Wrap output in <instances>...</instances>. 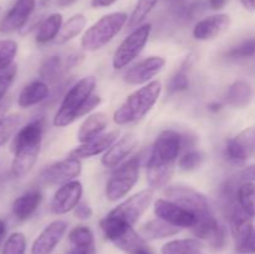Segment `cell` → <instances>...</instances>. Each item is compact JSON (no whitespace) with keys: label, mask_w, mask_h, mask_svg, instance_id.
<instances>
[{"label":"cell","mask_w":255,"mask_h":254,"mask_svg":"<svg viewBox=\"0 0 255 254\" xmlns=\"http://www.w3.org/2000/svg\"><path fill=\"white\" fill-rule=\"evenodd\" d=\"M26 252V238L20 232H15L5 241L0 254H25Z\"/></svg>","instance_id":"obj_39"},{"label":"cell","mask_w":255,"mask_h":254,"mask_svg":"<svg viewBox=\"0 0 255 254\" xmlns=\"http://www.w3.org/2000/svg\"><path fill=\"white\" fill-rule=\"evenodd\" d=\"M189 86V80L186 74V69H181L168 82L169 94H177V92L186 91Z\"/></svg>","instance_id":"obj_42"},{"label":"cell","mask_w":255,"mask_h":254,"mask_svg":"<svg viewBox=\"0 0 255 254\" xmlns=\"http://www.w3.org/2000/svg\"><path fill=\"white\" fill-rule=\"evenodd\" d=\"M222 104H218V102H212V104L208 105V110L212 112H218L222 110Z\"/></svg>","instance_id":"obj_53"},{"label":"cell","mask_w":255,"mask_h":254,"mask_svg":"<svg viewBox=\"0 0 255 254\" xmlns=\"http://www.w3.org/2000/svg\"><path fill=\"white\" fill-rule=\"evenodd\" d=\"M66 254H96L95 244L92 246H72Z\"/></svg>","instance_id":"obj_45"},{"label":"cell","mask_w":255,"mask_h":254,"mask_svg":"<svg viewBox=\"0 0 255 254\" xmlns=\"http://www.w3.org/2000/svg\"><path fill=\"white\" fill-rule=\"evenodd\" d=\"M232 19L228 14H214L199 20L193 27V37L199 41H208L223 35L231 27Z\"/></svg>","instance_id":"obj_19"},{"label":"cell","mask_w":255,"mask_h":254,"mask_svg":"<svg viewBox=\"0 0 255 254\" xmlns=\"http://www.w3.org/2000/svg\"><path fill=\"white\" fill-rule=\"evenodd\" d=\"M119 0H91V6L94 9H102V7H109L114 5Z\"/></svg>","instance_id":"obj_47"},{"label":"cell","mask_w":255,"mask_h":254,"mask_svg":"<svg viewBox=\"0 0 255 254\" xmlns=\"http://www.w3.org/2000/svg\"><path fill=\"white\" fill-rule=\"evenodd\" d=\"M44 122L34 120L16 132L11 144L14 158L11 162V174L15 178L26 176L35 166L41 148Z\"/></svg>","instance_id":"obj_2"},{"label":"cell","mask_w":255,"mask_h":254,"mask_svg":"<svg viewBox=\"0 0 255 254\" xmlns=\"http://www.w3.org/2000/svg\"><path fill=\"white\" fill-rule=\"evenodd\" d=\"M120 131L119 129H112V131L106 132V133H102L100 136H97L96 138L91 139V141H87L85 143H81L79 147H76L75 149H72L70 152L69 156L74 157L77 159H84V158H90V157L97 156L100 153H104L106 152L115 142L119 139Z\"/></svg>","instance_id":"obj_22"},{"label":"cell","mask_w":255,"mask_h":254,"mask_svg":"<svg viewBox=\"0 0 255 254\" xmlns=\"http://www.w3.org/2000/svg\"><path fill=\"white\" fill-rule=\"evenodd\" d=\"M87 19L84 14H75L71 17H69L67 21L62 24L61 30H60L59 35L55 39V42L59 45L66 44L70 40L75 39L77 35L82 32V30L86 26Z\"/></svg>","instance_id":"obj_30"},{"label":"cell","mask_w":255,"mask_h":254,"mask_svg":"<svg viewBox=\"0 0 255 254\" xmlns=\"http://www.w3.org/2000/svg\"><path fill=\"white\" fill-rule=\"evenodd\" d=\"M131 254H153V252H152V249L148 248L146 244H142L138 248L134 249Z\"/></svg>","instance_id":"obj_50"},{"label":"cell","mask_w":255,"mask_h":254,"mask_svg":"<svg viewBox=\"0 0 255 254\" xmlns=\"http://www.w3.org/2000/svg\"><path fill=\"white\" fill-rule=\"evenodd\" d=\"M202 244L197 239H174L161 248L162 254H199Z\"/></svg>","instance_id":"obj_32"},{"label":"cell","mask_w":255,"mask_h":254,"mask_svg":"<svg viewBox=\"0 0 255 254\" xmlns=\"http://www.w3.org/2000/svg\"><path fill=\"white\" fill-rule=\"evenodd\" d=\"M231 233L236 242V248L241 247L253 233V218L239 206L238 199L228 208Z\"/></svg>","instance_id":"obj_17"},{"label":"cell","mask_w":255,"mask_h":254,"mask_svg":"<svg viewBox=\"0 0 255 254\" xmlns=\"http://www.w3.org/2000/svg\"><path fill=\"white\" fill-rule=\"evenodd\" d=\"M82 193H84V187L77 179L60 186L55 192L50 204L52 213L61 216L74 211L75 207L81 202Z\"/></svg>","instance_id":"obj_13"},{"label":"cell","mask_w":255,"mask_h":254,"mask_svg":"<svg viewBox=\"0 0 255 254\" xmlns=\"http://www.w3.org/2000/svg\"><path fill=\"white\" fill-rule=\"evenodd\" d=\"M67 231V223L61 219L51 222L37 236L31 247V254H51Z\"/></svg>","instance_id":"obj_18"},{"label":"cell","mask_w":255,"mask_h":254,"mask_svg":"<svg viewBox=\"0 0 255 254\" xmlns=\"http://www.w3.org/2000/svg\"><path fill=\"white\" fill-rule=\"evenodd\" d=\"M74 214L76 218L81 219V221H86V219H90L94 214V211H92L91 206L86 202H80L74 209Z\"/></svg>","instance_id":"obj_43"},{"label":"cell","mask_w":255,"mask_h":254,"mask_svg":"<svg viewBox=\"0 0 255 254\" xmlns=\"http://www.w3.org/2000/svg\"><path fill=\"white\" fill-rule=\"evenodd\" d=\"M17 74V65L12 64L6 69L0 70V101L6 97V92L14 82Z\"/></svg>","instance_id":"obj_41"},{"label":"cell","mask_w":255,"mask_h":254,"mask_svg":"<svg viewBox=\"0 0 255 254\" xmlns=\"http://www.w3.org/2000/svg\"><path fill=\"white\" fill-rule=\"evenodd\" d=\"M137 144L138 137L134 133H126L105 152L101 158V164L105 168H117L136 149Z\"/></svg>","instance_id":"obj_20"},{"label":"cell","mask_w":255,"mask_h":254,"mask_svg":"<svg viewBox=\"0 0 255 254\" xmlns=\"http://www.w3.org/2000/svg\"><path fill=\"white\" fill-rule=\"evenodd\" d=\"M17 54L16 41L11 39L0 40V70L6 69L14 64V59Z\"/></svg>","instance_id":"obj_38"},{"label":"cell","mask_w":255,"mask_h":254,"mask_svg":"<svg viewBox=\"0 0 255 254\" xmlns=\"http://www.w3.org/2000/svg\"><path fill=\"white\" fill-rule=\"evenodd\" d=\"M168 1L173 2V4H182V2H184L186 0H168Z\"/></svg>","instance_id":"obj_55"},{"label":"cell","mask_w":255,"mask_h":254,"mask_svg":"<svg viewBox=\"0 0 255 254\" xmlns=\"http://www.w3.org/2000/svg\"><path fill=\"white\" fill-rule=\"evenodd\" d=\"M193 233L201 241L207 242L214 248H223L227 242V231L214 216L197 222L193 227Z\"/></svg>","instance_id":"obj_21"},{"label":"cell","mask_w":255,"mask_h":254,"mask_svg":"<svg viewBox=\"0 0 255 254\" xmlns=\"http://www.w3.org/2000/svg\"><path fill=\"white\" fill-rule=\"evenodd\" d=\"M100 227L106 239L112 242L122 251L132 253L134 249L144 244V239L142 238L141 234L134 231L133 226H129L115 217H111L110 214H106V217L101 219Z\"/></svg>","instance_id":"obj_7"},{"label":"cell","mask_w":255,"mask_h":254,"mask_svg":"<svg viewBox=\"0 0 255 254\" xmlns=\"http://www.w3.org/2000/svg\"><path fill=\"white\" fill-rule=\"evenodd\" d=\"M62 24H64L62 22V15L59 14V12H54V14H50L49 16L45 17L41 24L39 25L36 37H35L37 44L44 45L56 39L60 30H61Z\"/></svg>","instance_id":"obj_28"},{"label":"cell","mask_w":255,"mask_h":254,"mask_svg":"<svg viewBox=\"0 0 255 254\" xmlns=\"http://www.w3.org/2000/svg\"><path fill=\"white\" fill-rule=\"evenodd\" d=\"M238 203L252 218H255V184L253 182H244L237 191Z\"/></svg>","instance_id":"obj_33"},{"label":"cell","mask_w":255,"mask_h":254,"mask_svg":"<svg viewBox=\"0 0 255 254\" xmlns=\"http://www.w3.org/2000/svg\"><path fill=\"white\" fill-rule=\"evenodd\" d=\"M36 6V0H16L0 21V32L9 34L26 25Z\"/></svg>","instance_id":"obj_16"},{"label":"cell","mask_w":255,"mask_h":254,"mask_svg":"<svg viewBox=\"0 0 255 254\" xmlns=\"http://www.w3.org/2000/svg\"><path fill=\"white\" fill-rule=\"evenodd\" d=\"M254 90L252 85L246 80H238L228 87L224 101L233 109H246L252 102Z\"/></svg>","instance_id":"obj_24"},{"label":"cell","mask_w":255,"mask_h":254,"mask_svg":"<svg viewBox=\"0 0 255 254\" xmlns=\"http://www.w3.org/2000/svg\"><path fill=\"white\" fill-rule=\"evenodd\" d=\"M179 232V228L167 223L163 219L156 218L146 222L141 227L139 234L143 239H163L172 237Z\"/></svg>","instance_id":"obj_29"},{"label":"cell","mask_w":255,"mask_h":254,"mask_svg":"<svg viewBox=\"0 0 255 254\" xmlns=\"http://www.w3.org/2000/svg\"><path fill=\"white\" fill-rule=\"evenodd\" d=\"M82 166L80 159L67 157L62 161L55 162L45 167L39 176L40 184L46 187L62 186L69 182L75 181L81 174Z\"/></svg>","instance_id":"obj_10"},{"label":"cell","mask_w":255,"mask_h":254,"mask_svg":"<svg viewBox=\"0 0 255 254\" xmlns=\"http://www.w3.org/2000/svg\"><path fill=\"white\" fill-rule=\"evenodd\" d=\"M204 156L202 152L197 151V149H191V151L186 152L183 156L179 158L178 167L182 171H193V169L198 168L203 162Z\"/></svg>","instance_id":"obj_40"},{"label":"cell","mask_w":255,"mask_h":254,"mask_svg":"<svg viewBox=\"0 0 255 254\" xmlns=\"http://www.w3.org/2000/svg\"><path fill=\"white\" fill-rule=\"evenodd\" d=\"M208 4L211 9L222 10L227 5V0H208Z\"/></svg>","instance_id":"obj_49"},{"label":"cell","mask_w":255,"mask_h":254,"mask_svg":"<svg viewBox=\"0 0 255 254\" xmlns=\"http://www.w3.org/2000/svg\"><path fill=\"white\" fill-rule=\"evenodd\" d=\"M237 252L243 254H255V231H253L251 237L247 239L246 243L237 248Z\"/></svg>","instance_id":"obj_44"},{"label":"cell","mask_w":255,"mask_h":254,"mask_svg":"<svg viewBox=\"0 0 255 254\" xmlns=\"http://www.w3.org/2000/svg\"><path fill=\"white\" fill-rule=\"evenodd\" d=\"M241 2L248 11H255V0H241Z\"/></svg>","instance_id":"obj_51"},{"label":"cell","mask_w":255,"mask_h":254,"mask_svg":"<svg viewBox=\"0 0 255 254\" xmlns=\"http://www.w3.org/2000/svg\"><path fill=\"white\" fill-rule=\"evenodd\" d=\"M239 177L244 182H255V164L244 168L239 174Z\"/></svg>","instance_id":"obj_46"},{"label":"cell","mask_w":255,"mask_h":254,"mask_svg":"<svg viewBox=\"0 0 255 254\" xmlns=\"http://www.w3.org/2000/svg\"><path fill=\"white\" fill-rule=\"evenodd\" d=\"M166 60L161 56H149L139 61L125 74V82L128 85H143L151 82L156 75L162 71Z\"/></svg>","instance_id":"obj_15"},{"label":"cell","mask_w":255,"mask_h":254,"mask_svg":"<svg viewBox=\"0 0 255 254\" xmlns=\"http://www.w3.org/2000/svg\"><path fill=\"white\" fill-rule=\"evenodd\" d=\"M5 234H6V224H5V222L0 218V246H1Z\"/></svg>","instance_id":"obj_52"},{"label":"cell","mask_w":255,"mask_h":254,"mask_svg":"<svg viewBox=\"0 0 255 254\" xmlns=\"http://www.w3.org/2000/svg\"><path fill=\"white\" fill-rule=\"evenodd\" d=\"M50 90L46 82L37 80L27 84L17 97V104L22 109H29V107L35 106L37 104H41L42 101L49 97Z\"/></svg>","instance_id":"obj_26"},{"label":"cell","mask_w":255,"mask_h":254,"mask_svg":"<svg viewBox=\"0 0 255 254\" xmlns=\"http://www.w3.org/2000/svg\"><path fill=\"white\" fill-rule=\"evenodd\" d=\"M75 1H77V0H57V5L61 7H66L69 6V5L74 4Z\"/></svg>","instance_id":"obj_54"},{"label":"cell","mask_w":255,"mask_h":254,"mask_svg":"<svg viewBox=\"0 0 255 254\" xmlns=\"http://www.w3.org/2000/svg\"><path fill=\"white\" fill-rule=\"evenodd\" d=\"M151 31V24H142L132 30L128 36L125 37L112 57V66L115 70L125 69L141 54L148 41Z\"/></svg>","instance_id":"obj_8"},{"label":"cell","mask_w":255,"mask_h":254,"mask_svg":"<svg viewBox=\"0 0 255 254\" xmlns=\"http://www.w3.org/2000/svg\"><path fill=\"white\" fill-rule=\"evenodd\" d=\"M69 242L71 246H92L95 244V237L89 227L77 226L70 231Z\"/></svg>","instance_id":"obj_37"},{"label":"cell","mask_w":255,"mask_h":254,"mask_svg":"<svg viewBox=\"0 0 255 254\" xmlns=\"http://www.w3.org/2000/svg\"><path fill=\"white\" fill-rule=\"evenodd\" d=\"M153 209L157 218L163 219L177 228H193L197 224L196 216L169 199H157Z\"/></svg>","instance_id":"obj_12"},{"label":"cell","mask_w":255,"mask_h":254,"mask_svg":"<svg viewBox=\"0 0 255 254\" xmlns=\"http://www.w3.org/2000/svg\"><path fill=\"white\" fill-rule=\"evenodd\" d=\"M128 21L124 11H115L104 15L85 31L81 37V47L85 51H97L109 44Z\"/></svg>","instance_id":"obj_4"},{"label":"cell","mask_w":255,"mask_h":254,"mask_svg":"<svg viewBox=\"0 0 255 254\" xmlns=\"http://www.w3.org/2000/svg\"><path fill=\"white\" fill-rule=\"evenodd\" d=\"M255 56V37H251L237 46L232 47L226 52V57L228 60H233V61H241V60L252 59Z\"/></svg>","instance_id":"obj_35"},{"label":"cell","mask_w":255,"mask_h":254,"mask_svg":"<svg viewBox=\"0 0 255 254\" xmlns=\"http://www.w3.org/2000/svg\"><path fill=\"white\" fill-rule=\"evenodd\" d=\"M158 1L159 0H137L136 6L128 17L127 26L129 29H136L139 25H142V22L146 20V17L154 9Z\"/></svg>","instance_id":"obj_34"},{"label":"cell","mask_w":255,"mask_h":254,"mask_svg":"<svg viewBox=\"0 0 255 254\" xmlns=\"http://www.w3.org/2000/svg\"><path fill=\"white\" fill-rule=\"evenodd\" d=\"M10 106H11V99L10 97H5V99L0 101V120L5 117L6 112L9 111Z\"/></svg>","instance_id":"obj_48"},{"label":"cell","mask_w":255,"mask_h":254,"mask_svg":"<svg viewBox=\"0 0 255 254\" xmlns=\"http://www.w3.org/2000/svg\"><path fill=\"white\" fill-rule=\"evenodd\" d=\"M139 178V158L132 157L120 164L106 183L105 193L109 201L117 202L128 194Z\"/></svg>","instance_id":"obj_5"},{"label":"cell","mask_w":255,"mask_h":254,"mask_svg":"<svg viewBox=\"0 0 255 254\" xmlns=\"http://www.w3.org/2000/svg\"><path fill=\"white\" fill-rule=\"evenodd\" d=\"M21 115L14 114L0 120V147L6 143L21 125Z\"/></svg>","instance_id":"obj_36"},{"label":"cell","mask_w":255,"mask_h":254,"mask_svg":"<svg viewBox=\"0 0 255 254\" xmlns=\"http://www.w3.org/2000/svg\"><path fill=\"white\" fill-rule=\"evenodd\" d=\"M183 147V136L173 129H164L157 136L149 159L161 164L174 166Z\"/></svg>","instance_id":"obj_11"},{"label":"cell","mask_w":255,"mask_h":254,"mask_svg":"<svg viewBox=\"0 0 255 254\" xmlns=\"http://www.w3.org/2000/svg\"><path fill=\"white\" fill-rule=\"evenodd\" d=\"M162 92L159 81H151L141 89L132 92L124 104L115 111L114 121L116 125H128L143 119L158 101Z\"/></svg>","instance_id":"obj_3"},{"label":"cell","mask_w":255,"mask_h":254,"mask_svg":"<svg viewBox=\"0 0 255 254\" xmlns=\"http://www.w3.org/2000/svg\"><path fill=\"white\" fill-rule=\"evenodd\" d=\"M41 199L42 194L39 189L34 188L25 192L24 194L17 197L12 203V214L19 221H26L35 213L37 207L41 203Z\"/></svg>","instance_id":"obj_25"},{"label":"cell","mask_w":255,"mask_h":254,"mask_svg":"<svg viewBox=\"0 0 255 254\" xmlns=\"http://www.w3.org/2000/svg\"><path fill=\"white\" fill-rule=\"evenodd\" d=\"M174 166L161 164L148 159L147 162V182L152 189L163 188L173 176Z\"/></svg>","instance_id":"obj_27"},{"label":"cell","mask_w":255,"mask_h":254,"mask_svg":"<svg viewBox=\"0 0 255 254\" xmlns=\"http://www.w3.org/2000/svg\"><path fill=\"white\" fill-rule=\"evenodd\" d=\"M96 87V79L86 76L77 81L65 94L61 105L54 117V126L66 127L74 124L80 117L89 115L101 102L99 95H94Z\"/></svg>","instance_id":"obj_1"},{"label":"cell","mask_w":255,"mask_h":254,"mask_svg":"<svg viewBox=\"0 0 255 254\" xmlns=\"http://www.w3.org/2000/svg\"><path fill=\"white\" fill-rule=\"evenodd\" d=\"M66 64L61 60L59 55H52L46 57L40 66L39 75L44 81L54 82L66 71Z\"/></svg>","instance_id":"obj_31"},{"label":"cell","mask_w":255,"mask_h":254,"mask_svg":"<svg viewBox=\"0 0 255 254\" xmlns=\"http://www.w3.org/2000/svg\"><path fill=\"white\" fill-rule=\"evenodd\" d=\"M109 125V117L105 112H95L85 119L77 131V141L85 143L104 133Z\"/></svg>","instance_id":"obj_23"},{"label":"cell","mask_w":255,"mask_h":254,"mask_svg":"<svg viewBox=\"0 0 255 254\" xmlns=\"http://www.w3.org/2000/svg\"><path fill=\"white\" fill-rule=\"evenodd\" d=\"M164 196L167 199L191 212L193 216H196L197 222L213 216L207 197L192 187L169 186L164 189Z\"/></svg>","instance_id":"obj_6"},{"label":"cell","mask_w":255,"mask_h":254,"mask_svg":"<svg viewBox=\"0 0 255 254\" xmlns=\"http://www.w3.org/2000/svg\"><path fill=\"white\" fill-rule=\"evenodd\" d=\"M255 154V125L231 138L226 146V156L233 163H243Z\"/></svg>","instance_id":"obj_14"},{"label":"cell","mask_w":255,"mask_h":254,"mask_svg":"<svg viewBox=\"0 0 255 254\" xmlns=\"http://www.w3.org/2000/svg\"><path fill=\"white\" fill-rule=\"evenodd\" d=\"M153 197L154 189H142L138 193L133 194L129 198H127L126 201L120 203L117 207H115L107 214L125 222V223L129 224V226H133L143 216V213L148 209V207L151 206L152 201H153Z\"/></svg>","instance_id":"obj_9"}]
</instances>
